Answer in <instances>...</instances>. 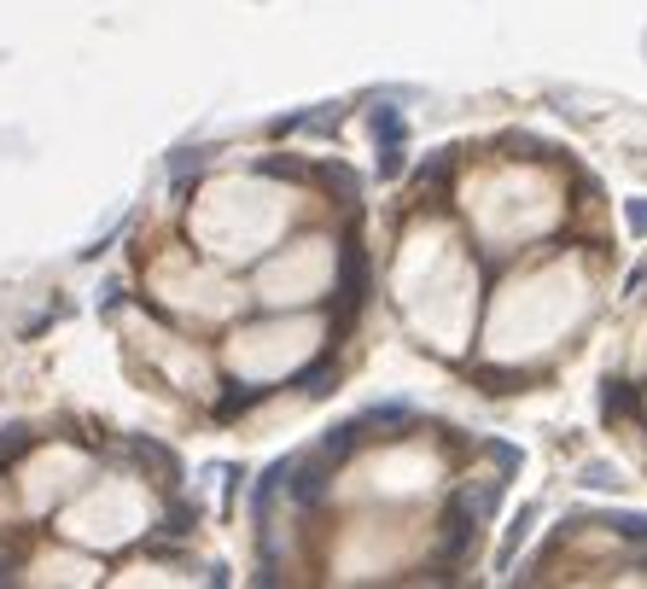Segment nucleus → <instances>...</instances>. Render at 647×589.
<instances>
[{
	"label": "nucleus",
	"mask_w": 647,
	"mask_h": 589,
	"mask_svg": "<svg viewBox=\"0 0 647 589\" xmlns=\"http://www.w3.org/2000/svg\"><path fill=\"white\" fill-rule=\"evenodd\" d=\"M397 310L409 315V328L438 344V351H461L473 315V263L443 228L409 234V246L397 257Z\"/></svg>",
	"instance_id": "nucleus-1"
},
{
	"label": "nucleus",
	"mask_w": 647,
	"mask_h": 589,
	"mask_svg": "<svg viewBox=\"0 0 647 589\" xmlns=\"http://www.w3.org/2000/svg\"><path fill=\"white\" fill-rule=\"evenodd\" d=\"M578 315H583V280L572 275V263H549V269L514 280L490 303V362L519 368V362L542 356L549 344H560V333H572Z\"/></svg>",
	"instance_id": "nucleus-2"
},
{
	"label": "nucleus",
	"mask_w": 647,
	"mask_h": 589,
	"mask_svg": "<svg viewBox=\"0 0 647 589\" xmlns=\"http://www.w3.org/2000/svg\"><path fill=\"white\" fill-rule=\"evenodd\" d=\"M292 222V193L257 175H228L193 205V239L211 257H257Z\"/></svg>",
	"instance_id": "nucleus-3"
},
{
	"label": "nucleus",
	"mask_w": 647,
	"mask_h": 589,
	"mask_svg": "<svg viewBox=\"0 0 647 589\" xmlns=\"http://www.w3.org/2000/svg\"><path fill=\"white\" fill-rule=\"evenodd\" d=\"M321 339H327L321 321L274 315V321H262V328H239L228 339V351H222V362H228V374L239 385H274V379H287L292 368H303V362L321 351Z\"/></svg>",
	"instance_id": "nucleus-4"
},
{
	"label": "nucleus",
	"mask_w": 647,
	"mask_h": 589,
	"mask_svg": "<svg viewBox=\"0 0 647 589\" xmlns=\"http://www.w3.org/2000/svg\"><path fill=\"white\" fill-rule=\"evenodd\" d=\"M338 280V246L333 239H298V246L274 251L257 269V298L280 303V310H298V303H321Z\"/></svg>",
	"instance_id": "nucleus-5"
},
{
	"label": "nucleus",
	"mask_w": 647,
	"mask_h": 589,
	"mask_svg": "<svg viewBox=\"0 0 647 589\" xmlns=\"http://www.w3.org/2000/svg\"><path fill=\"white\" fill-rule=\"evenodd\" d=\"M525 188H531V175H525V170H502V175H490L473 193V222H478V234L490 239V246H519V239H531V234L549 228L554 205H549V199H531Z\"/></svg>",
	"instance_id": "nucleus-6"
},
{
	"label": "nucleus",
	"mask_w": 647,
	"mask_h": 589,
	"mask_svg": "<svg viewBox=\"0 0 647 589\" xmlns=\"http://www.w3.org/2000/svg\"><path fill=\"white\" fill-rule=\"evenodd\" d=\"M147 525H152V496L140 491L134 479H99L94 491L83 496V507H71L65 532L71 537L83 532L99 548H117V543H134Z\"/></svg>",
	"instance_id": "nucleus-7"
},
{
	"label": "nucleus",
	"mask_w": 647,
	"mask_h": 589,
	"mask_svg": "<svg viewBox=\"0 0 647 589\" xmlns=\"http://www.w3.org/2000/svg\"><path fill=\"white\" fill-rule=\"evenodd\" d=\"M374 473H379V491H386V496H397V491H409V496H414V491H427V484L438 479V461H432L427 450H414L409 461H397V456H391V461H379Z\"/></svg>",
	"instance_id": "nucleus-8"
},
{
	"label": "nucleus",
	"mask_w": 647,
	"mask_h": 589,
	"mask_svg": "<svg viewBox=\"0 0 647 589\" xmlns=\"http://www.w3.org/2000/svg\"><path fill=\"white\" fill-rule=\"evenodd\" d=\"M24 443H30V432H18V426H12V438H0V461H12Z\"/></svg>",
	"instance_id": "nucleus-9"
}]
</instances>
